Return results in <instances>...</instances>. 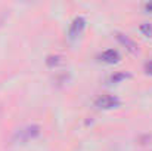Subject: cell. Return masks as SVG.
I'll list each match as a JSON object with an SVG mask.
<instances>
[{
    "label": "cell",
    "instance_id": "obj_1",
    "mask_svg": "<svg viewBox=\"0 0 152 151\" xmlns=\"http://www.w3.org/2000/svg\"><path fill=\"white\" fill-rule=\"evenodd\" d=\"M84 27H86V19H84L83 16H75L74 21H72L71 25H69V30H68V37H69V40L77 39V37L83 33Z\"/></svg>",
    "mask_w": 152,
    "mask_h": 151
},
{
    "label": "cell",
    "instance_id": "obj_2",
    "mask_svg": "<svg viewBox=\"0 0 152 151\" xmlns=\"http://www.w3.org/2000/svg\"><path fill=\"white\" fill-rule=\"evenodd\" d=\"M96 107L98 108H103V110H111L120 105V99L115 95H101L96 99Z\"/></svg>",
    "mask_w": 152,
    "mask_h": 151
},
{
    "label": "cell",
    "instance_id": "obj_3",
    "mask_svg": "<svg viewBox=\"0 0 152 151\" xmlns=\"http://www.w3.org/2000/svg\"><path fill=\"white\" fill-rule=\"evenodd\" d=\"M99 59L106 62V64H117L121 59V56H120V52L117 49H108L99 55Z\"/></svg>",
    "mask_w": 152,
    "mask_h": 151
},
{
    "label": "cell",
    "instance_id": "obj_4",
    "mask_svg": "<svg viewBox=\"0 0 152 151\" xmlns=\"http://www.w3.org/2000/svg\"><path fill=\"white\" fill-rule=\"evenodd\" d=\"M117 37H118V40L127 48L129 50H132V52H136L137 50V48H136V43L132 40V39H129L127 36H124V34H121V33H118L117 34Z\"/></svg>",
    "mask_w": 152,
    "mask_h": 151
},
{
    "label": "cell",
    "instance_id": "obj_5",
    "mask_svg": "<svg viewBox=\"0 0 152 151\" xmlns=\"http://www.w3.org/2000/svg\"><path fill=\"white\" fill-rule=\"evenodd\" d=\"M127 77H130V74H129V73L118 71V73L111 74V76H109V79H108V82H109V83H118V82H121V80H124V79H127Z\"/></svg>",
    "mask_w": 152,
    "mask_h": 151
},
{
    "label": "cell",
    "instance_id": "obj_6",
    "mask_svg": "<svg viewBox=\"0 0 152 151\" xmlns=\"http://www.w3.org/2000/svg\"><path fill=\"white\" fill-rule=\"evenodd\" d=\"M140 31L145 34V36H148V37H152V24H142L140 25Z\"/></svg>",
    "mask_w": 152,
    "mask_h": 151
},
{
    "label": "cell",
    "instance_id": "obj_7",
    "mask_svg": "<svg viewBox=\"0 0 152 151\" xmlns=\"http://www.w3.org/2000/svg\"><path fill=\"white\" fill-rule=\"evenodd\" d=\"M145 70H146V73H148V74H151V76H152V61L146 62V65H145Z\"/></svg>",
    "mask_w": 152,
    "mask_h": 151
},
{
    "label": "cell",
    "instance_id": "obj_8",
    "mask_svg": "<svg viewBox=\"0 0 152 151\" xmlns=\"http://www.w3.org/2000/svg\"><path fill=\"white\" fill-rule=\"evenodd\" d=\"M145 9H146L148 12H152V1H149V3L145 4Z\"/></svg>",
    "mask_w": 152,
    "mask_h": 151
}]
</instances>
